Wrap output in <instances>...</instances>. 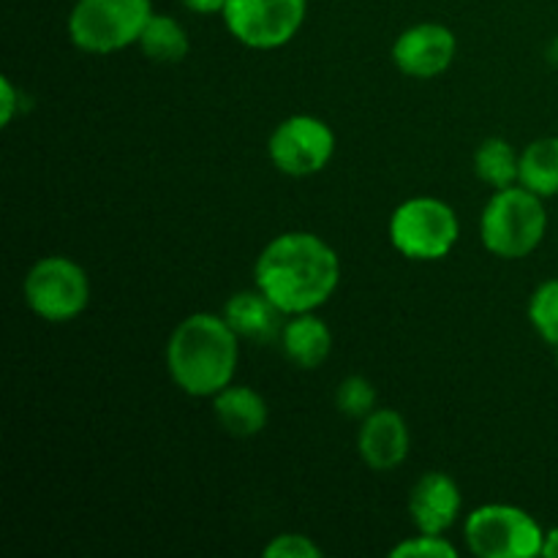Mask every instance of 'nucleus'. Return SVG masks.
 <instances>
[{"label":"nucleus","mask_w":558,"mask_h":558,"mask_svg":"<svg viewBox=\"0 0 558 558\" xmlns=\"http://www.w3.org/2000/svg\"><path fill=\"white\" fill-rule=\"evenodd\" d=\"M254 283L287 316L308 314L336 294L341 259L319 234L283 232L256 256Z\"/></svg>","instance_id":"1"},{"label":"nucleus","mask_w":558,"mask_h":558,"mask_svg":"<svg viewBox=\"0 0 558 558\" xmlns=\"http://www.w3.org/2000/svg\"><path fill=\"white\" fill-rule=\"evenodd\" d=\"M167 374L191 398H213L234 381L240 363V336L223 314H191L167 341Z\"/></svg>","instance_id":"2"},{"label":"nucleus","mask_w":558,"mask_h":558,"mask_svg":"<svg viewBox=\"0 0 558 558\" xmlns=\"http://www.w3.org/2000/svg\"><path fill=\"white\" fill-rule=\"evenodd\" d=\"M545 232H548L545 199L521 183L494 191L480 216L483 245L499 259H526L539 248Z\"/></svg>","instance_id":"3"},{"label":"nucleus","mask_w":558,"mask_h":558,"mask_svg":"<svg viewBox=\"0 0 558 558\" xmlns=\"http://www.w3.org/2000/svg\"><path fill=\"white\" fill-rule=\"evenodd\" d=\"M150 16V0H76L69 14V38L82 52L112 54L140 44Z\"/></svg>","instance_id":"4"},{"label":"nucleus","mask_w":558,"mask_h":558,"mask_svg":"<svg viewBox=\"0 0 558 558\" xmlns=\"http://www.w3.org/2000/svg\"><path fill=\"white\" fill-rule=\"evenodd\" d=\"M461 221L452 205L436 196H412L392 210L390 243L414 262H439L452 254Z\"/></svg>","instance_id":"5"},{"label":"nucleus","mask_w":558,"mask_h":558,"mask_svg":"<svg viewBox=\"0 0 558 558\" xmlns=\"http://www.w3.org/2000/svg\"><path fill=\"white\" fill-rule=\"evenodd\" d=\"M469 550L480 558H534L543 556L545 532L523 507L483 505L463 523Z\"/></svg>","instance_id":"6"},{"label":"nucleus","mask_w":558,"mask_h":558,"mask_svg":"<svg viewBox=\"0 0 558 558\" xmlns=\"http://www.w3.org/2000/svg\"><path fill=\"white\" fill-rule=\"evenodd\" d=\"M25 303L38 319L63 325L90 305V278L69 256H41L22 283Z\"/></svg>","instance_id":"7"},{"label":"nucleus","mask_w":558,"mask_h":558,"mask_svg":"<svg viewBox=\"0 0 558 558\" xmlns=\"http://www.w3.org/2000/svg\"><path fill=\"white\" fill-rule=\"evenodd\" d=\"M308 0H227V31L248 49L287 47L305 25Z\"/></svg>","instance_id":"8"},{"label":"nucleus","mask_w":558,"mask_h":558,"mask_svg":"<svg viewBox=\"0 0 558 558\" xmlns=\"http://www.w3.org/2000/svg\"><path fill=\"white\" fill-rule=\"evenodd\" d=\"M336 131L316 114H292L272 129L267 156L289 178H311L332 161Z\"/></svg>","instance_id":"9"},{"label":"nucleus","mask_w":558,"mask_h":558,"mask_svg":"<svg viewBox=\"0 0 558 558\" xmlns=\"http://www.w3.org/2000/svg\"><path fill=\"white\" fill-rule=\"evenodd\" d=\"M458 54V36L441 22H420L407 27L392 44V63L414 80L445 74Z\"/></svg>","instance_id":"10"},{"label":"nucleus","mask_w":558,"mask_h":558,"mask_svg":"<svg viewBox=\"0 0 558 558\" xmlns=\"http://www.w3.org/2000/svg\"><path fill=\"white\" fill-rule=\"evenodd\" d=\"M412 434L396 409H374L368 417L360 423L357 452L363 463L374 472H392L409 458Z\"/></svg>","instance_id":"11"},{"label":"nucleus","mask_w":558,"mask_h":558,"mask_svg":"<svg viewBox=\"0 0 558 558\" xmlns=\"http://www.w3.org/2000/svg\"><path fill=\"white\" fill-rule=\"evenodd\" d=\"M461 488L447 472H428L409 494V515L417 532L447 534L461 515Z\"/></svg>","instance_id":"12"},{"label":"nucleus","mask_w":558,"mask_h":558,"mask_svg":"<svg viewBox=\"0 0 558 558\" xmlns=\"http://www.w3.org/2000/svg\"><path fill=\"white\" fill-rule=\"evenodd\" d=\"M283 311L267 298L262 289H245V292L232 294L223 305V319L229 322L240 341L270 343L281 338L283 330Z\"/></svg>","instance_id":"13"},{"label":"nucleus","mask_w":558,"mask_h":558,"mask_svg":"<svg viewBox=\"0 0 558 558\" xmlns=\"http://www.w3.org/2000/svg\"><path fill=\"white\" fill-rule=\"evenodd\" d=\"M213 414H216L218 425L229 436H234V439H251V436H259L267 428L270 409H267V401L262 398V392H256L254 387L234 385L232 381L218 396H213Z\"/></svg>","instance_id":"14"},{"label":"nucleus","mask_w":558,"mask_h":558,"mask_svg":"<svg viewBox=\"0 0 558 558\" xmlns=\"http://www.w3.org/2000/svg\"><path fill=\"white\" fill-rule=\"evenodd\" d=\"M278 341H281L283 354L303 371L319 368L332 352V330L314 311L289 316L283 322V330Z\"/></svg>","instance_id":"15"},{"label":"nucleus","mask_w":558,"mask_h":558,"mask_svg":"<svg viewBox=\"0 0 558 558\" xmlns=\"http://www.w3.org/2000/svg\"><path fill=\"white\" fill-rule=\"evenodd\" d=\"M140 49L153 63H180L191 52V41L185 27L174 16L153 11L140 36Z\"/></svg>","instance_id":"16"},{"label":"nucleus","mask_w":558,"mask_h":558,"mask_svg":"<svg viewBox=\"0 0 558 558\" xmlns=\"http://www.w3.org/2000/svg\"><path fill=\"white\" fill-rule=\"evenodd\" d=\"M518 183L539 194L543 199L558 194V136H543L521 153Z\"/></svg>","instance_id":"17"},{"label":"nucleus","mask_w":558,"mask_h":558,"mask_svg":"<svg viewBox=\"0 0 558 558\" xmlns=\"http://www.w3.org/2000/svg\"><path fill=\"white\" fill-rule=\"evenodd\" d=\"M474 174L494 191L515 185L521 174V153L501 136H488L474 150Z\"/></svg>","instance_id":"18"},{"label":"nucleus","mask_w":558,"mask_h":558,"mask_svg":"<svg viewBox=\"0 0 558 558\" xmlns=\"http://www.w3.org/2000/svg\"><path fill=\"white\" fill-rule=\"evenodd\" d=\"M529 322L545 343L558 349V278L539 283L529 300Z\"/></svg>","instance_id":"19"},{"label":"nucleus","mask_w":558,"mask_h":558,"mask_svg":"<svg viewBox=\"0 0 558 558\" xmlns=\"http://www.w3.org/2000/svg\"><path fill=\"white\" fill-rule=\"evenodd\" d=\"M336 407L343 417L365 420L376 409V387L365 376H347L336 390Z\"/></svg>","instance_id":"20"},{"label":"nucleus","mask_w":558,"mask_h":558,"mask_svg":"<svg viewBox=\"0 0 558 558\" xmlns=\"http://www.w3.org/2000/svg\"><path fill=\"white\" fill-rule=\"evenodd\" d=\"M392 558H456L458 548L445 537V534H423L398 543L390 550Z\"/></svg>","instance_id":"21"},{"label":"nucleus","mask_w":558,"mask_h":558,"mask_svg":"<svg viewBox=\"0 0 558 558\" xmlns=\"http://www.w3.org/2000/svg\"><path fill=\"white\" fill-rule=\"evenodd\" d=\"M267 558H319L322 548L305 534H278L265 548Z\"/></svg>","instance_id":"22"},{"label":"nucleus","mask_w":558,"mask_h":558,"mask_svg":"<svg viewBox=\"0 0 558 558\" xmlns=\"http://www.w3.org/2000/svg\"><path fill=\"white\" fill-rule=\"evenodd\" d=\"M16 109H20V93L11 76H0V125H11Z\"/></svg>","instance_id":"23"},{"label":"nucleus","mask_w":558,"mask_h":558,"mask_svg":"<svg viewBox=\"0 0 558 558\" xmlns=\"http://www.w3.org/2000/svg\"><path fill=\"white\" fill-rule=\"evenodd\" d=\"M189 11L202 16H210V14H223L227 9V0H180Z\"/></svg>","instance_id":"24"},{"label":"nucleus","mask_w":558,"mask_h":558,"mask_svg":"<svg viewBox=\"0 0 558 558\" xmlns=\"http://www.w3.org/2000/svg\"><path fill=\"white\" fill-rule=\"evenodd\" d=\"M545 558H558V526L545 532V545H543Z\"/></svg>","instance_id":"25"},{"label":"nucleus","mask_w":558,"mask_h":558,"mask_svg":"<svg viewBox=\"0 0 558 558\" xmlns=\"http://www.w3.org/2000/svg\"><path fill=\"white\" fill-rule=\"evenodd\" d=\"M556 365H558V357H556Z\"/></svg>","instance_id":"26"}]
</instances>
